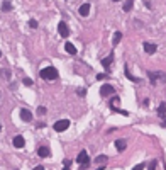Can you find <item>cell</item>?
I'll use <instances>...</instances> for the list:
<instances>
[{"instance_id": "obj_19", "label": "cell", "mask_w": 166, "mask_h": 170, "mask_svg": "<svg viewBox=\"0 0 166 170\" xmlns=\"http://www.w3.org/2000/svg\"><path fill=\"white\" fill-rule=\"evenodd\" d=\"M158 114H159V116H165L166 114V102L159 104V107H158Z\"/></svg>"}, {"instance_id": "obj_36", "label": "cell", "mask_w": 166, "mask_h": 170, "mask_svg": "<svg viewBox=\"0 0 166 170\" xmlns=\"http://www.w3.org/2000/svg\"><path fill=\"white\" fill-rule=\"evenodd\" d=\"M0 56H2V51H0Z\"/></svg>"}, {"instance_id": "obj_10", "label": "cell", "mask_w": 166, "mask_h": 170, "mask_svg": "<svg viewBox=\"0 0 166 170\" xmlns=\"http://www.w3.org/2000/svg\"><path fill=\"white\" fill-rule=\"evenodd\" d=\"M24 145H26V141H24V136L17 134L16 138H14V146H16V148H24Z\"/></svg>"}, {"instance_id": "obj_18", "label": "cell", "mask_w": 166, "mask_h": 170, "mask_svg": "<svg viewBox=\"0 0 166 170\" xmlns=\"http://www.w3.org/2000/svg\"><path fill=\"white\" fill-rule=\"evenodd\" d=\"M132 5H134V0H125V4H124V10H125V12L132 10Z\"/></svg>"}, {"instance_id": "obj_28", "label": "cell", "mask_w": 166, "mask_h": 170, "mask_svg": "<svg viewBox=\"0 0 166 170\" xmlns=\"http://www.w3.org/2000/svg\"><path fill=\"white\" fill-rule=\"evenodd\" d=\"M97 78H99V80H104V78H107V73H99V75H97Z\"/></svg>"}, {"instance_id": "obj_11", "label": "cell", "mask_w": 166, "mask_h": 170, "mask_svg": "<svg viewBox=\"0 0 166 170\" xmlns=\"http://www.w3.org/2000/svg\"><path fill=\"white\" fill-rule=\"evenodd\" d=\"M78 14H80L82 17H87V16H88V14H90V4H83V5L78 9Z\"/></svg>"}, {"instance_id": "obj_16", "label": "cell", "mask_w": 166, "mask_h": 170, "mask_svg": "<svg viewBox=\"0 0 166 170\" xmlns=\"http://www.w3.org/2000/svg\"><path fill=\"white\" fill-rule=\"evenodd\" d=\"M124 73H125V77H127V78H129L130 82H139V78H136L134 75H132V73L129 72V66H127V65L124 66Z\"/></svg>"}, {"instance_id": "obj_30", "label": "cell", "mask_w": 166, "mask_h": 170, "mask_svg": "<svg viewBox=\"0 0 166 170\" xmlns=\"http://www.w3.org/2000/svg\"><path fill=\"white\" fill-rule=\"evenodd\" d=\"M85 94H87V90H85V89H80V90H78V95H80V97H83Z\"/></svg>"}, {"instance_id": "obj_3", "label": "cell", "mask_w": 166, "mask_h": 170, "mask_svg": "<svg viewBox=\"0 0 166 170\" xmlns=\"http://www.w3.org/2000/svg\"><path fill=\"white\" fill-rule=\"evenodd\" d=\"M76 162L80 163V169L82 170H85L87 167L90 165V158H88V153L85 151V150H82L80 153H78V157H76Z\"/></svg>"}, {"instance_id": "obj_14", "label": "cell", "mask_w": 166, "mask_h": 170, "mask_svg": "<svg viewBox=\"0 0 166 170\" xmlns=\"http://www.w3.org/2000/svg\"><path fill=\"white\" fill-rule=\"evenodd\" d=\"M125 146H127V143H125V139H117L115 141V148H117V151H124L125 150Z\"/></svg>"}, {"instance_id": "obj_5", "label": "cell", "mask_w": 166, "mask_h": 170, "mask_svg": "<svg viewBox=\"0 0 166 170\" xmlns=\"http://www.w3.org/2000/svg\"><path fill=\"white\" fill-rule=\"evenodd\" d=\"M54 131H58V133H61V131H66L68 128H70V121L68 119H59V121L54 122Z\"/></svg>"}, {"instance_id": "obj_13", "label": "cell", "mask_w": 166, "mask_h": 170, "mask_svg": "<svg viewBox=\"0 0 166 170\" xmlns=\"http://www.w3.org/2000/svg\"><path fill=\"white\" fill-rule=\"evenodd\" d=\"M37 155H39L41 158L49 157V148H47V146H39V148H37Z\"/></svg>"}, {"instance_id": "obj_12", "label": "cell", "mask_w": 166, "mask_h": 170, "mask_svg": "<svg viewBox=\"0 0 166 170\" xmlns=\"http://www.w3.org/2000/svg\"><path fill=\"white\" fill-rule=\"evenodd\" d=\"M156 49H158L156 44H153V42H144V51H146V53L153 54V53H156Z\"/></svg>"}, {"instance_id": "obj_15", "label": "cell", "mask_w": 166, "mask_h": 170, "mask_svg": "<svg viewBox=\"0 0 166 170\" xmlns=\"http://www.w3.org/2000/svg\"><path fill=\"white\" fill-rule=\"evenodd\" d=\"M64 49H66V53H68V54H71V56H75V54L78 53V51H76V48L73 46L71 42H66V44H64Z\"/></svg>"}, {"instance_id": "obj_27", "label": "cell", "mask_w": 166, "mask_h": 170, "mask_svg": "<svg viewBox=\"0 0 166 170\" xmlns=\"http://www.w3.org/2000/svg\"><path fill=\"white\" fill-rule=\"evenodd\" d=\"M156 165H158V162H156V160H153V162L149 163V170H154V169H156Z\"/></svg>"}, {"instance_id": "obj_7", "label": "cell", "mask_w": 166, "mask_h": 170, "mask_svg": "<svg viewBox=\"0 0 166 170\" xmlns=\"http://www.w3.org/2000/svg\"><path fill=\"white\" fill-rule=\"evenodd\" d=\"M100 94H102V97H109V95H112V94H114V87H112V85H109V84L102 85V89H100Z\"/></svg>"}, {"instance_id": "obj_21", "label": "cell", "mask_w": 166, "mask_h": 170, "mask_svg": "<svg viewBox=\"0 0 166 170\" xmlns=\"http://www.w3.org/2000/svg\"><path fill=\"white\" fill-rule=\"evenodd\" d=\"M95 162H97V163H105V162H107V157H105V155H99V157L95 158Z\"/></svg>"}, {"instance_id": "obj_26", "label": "cell", "mask_w": 166, "mask_h": 170, "mask_svg": "<svg viewBox=\"0 0 166 170\" xmlns=\"http://www.w3.org/2000/svg\"><path fill=\"white\" fill-rule=\"evenodd\" d=\"M37 114H41V116H42V114H46V107H37Z\"/></svg>"}, {"instance_id": "obj_24", "label": "cell", "mask_w": 166, "mask_h": 170, "mask_svg": "<svg viewBox=\"0 0 166 170\" xmlns=\"http://www.w3.org/2000/svg\"><path fill=\"white\" fill-rule=\"evenodd\" d=\"M29 26H31L32 29H36V27H37V21H34V19H31V21H29Z\"/></svg>"}, {"instance_id": "obj_32", "label": "cell", "mask_w": 166, "mask_h": 170, "mask_svg": "<svg viewBox=\"0 0 166 170\" xmlns=\"http://www.w3.org/2000/svg\"><path fill=\"white\" fill-rule=\"evenodd\" d=\"M105 169V167H99V169H97V170H104Z\"/></svg>"}, {"instance_id": "obj_1", "label": "cell", "mask_w": 166, "mask_h": 170, "mask_svg": "<svg viewBox=\"0 0 166 170\" xmlns=\"http://www.w3.org/2000/svg\"><path fill=\"white\" fill-rule=\"evenodd\" d=\"M41 78L42 80H47V82H53V80L58 78V70L54 66H46V68L41 70Z\"/></svg>"}, {"instance_id": "obj_29", "label": "cell", "mask_w": 166, "mask_h": 170, "mask_svg": "<svg viewBox=\"0 0 166 170\" xmlns=\"http://www.w3.org/2000/svg\"><path fill=\"white\" fill-rule=\"evenodd\" d=\"M2 75H4L5 78H9V77H10V73H9V70H2Z\"/></svg>"}, {"instance_id": "obj_8", "label": "cell", "mask_w": 166, "mask_h": 170, "mask_svg": "<svg viewBox=\"0 0 166 170\" xmlns=\"http://www.w3.org/2000/svg\"><path fill=\"white\" fill-rule=\"evenodd\" d=\"M112 61H114V53H110L109 56H107V58H104L102 61H100L105 72H109V70H110V65H112Z\"/></svg>"}, {"instance_id": "obj_6", "label": "cell", "mask_w": 166, "mask_h": 170, "mask_svg": "<svg viewBox=\"0 0 166 170\" xmlns=\"http://www.w3.org/2000/svg\"><path fill=\"white\" fill-rule=\"evenodd\" d=\"M58 32L61 34V37H68V36H70V29H68V26H66V22H64V21H61L59 24H58Z\"/></svg>"}, {"instance_id": "obj_33", "label": "cell", "mask_w": 166, "mask_h": 170, "mask_svg": "<svg viewBox=\"0 0 166 170\" xmlns=\"http://www.w3.org/2000/svg\"><path fill=\"white\" fill-rule=\"evenodd\" d=\"M163 126H166V117H165V122H163Z\"/></svg>"}, {"instance_id": "obj_34", "label": "cell", "mask_w": 166, "mask_h": 170, "mask_svg": "<svg viewBox=\"0 0 166 170\" xmlns=\"http://www.w3.org/2000/svg\"><path fill=\"white\" fill-rule=\"evenodd\" d=\"M114 2H120V0H114Z\"/></svg>"}, {"instance_id": "obj_23", "label": "cell", "mask_w": 166, "mask_h": 170, "mask_svg": "<svg viewBox=\"0 0 166 170\" xmlns=\"http://www.w3.org/2000/svg\"><path fill=\"white\" fill-rule=\"evenodd\" d=\"M22 82H24V85H27V87H31V85L34 84V82H32L31 78H24V80H22Z\"/></svg>"}, {"instance_id": "obj_35", "label": "cell", "mask_w": 166, "mask_h": 170, "mask_svg": "<svg viewBox=\"0 0 166 170\" xmlns=\"http://www.w3.org/2000/svg\"><path fill=\"white\" fill-rule=\"evenodd\" d=\"M0 131H2V126H0Z\"/></svg>"}, {"instance_id": "obj_25", "label": "cell", "mask_w": 166, "mask_h": 170, "mask_svg": "<svg viewBox=\"0 0 166 170\" xmlns=\"http://www.w3.org/2000/svg\"><path fill=\"white\" fill-rule=\"evenodd\" d=\"M144 167H146L144 163H137V165H136V167H134L132 170H144Z\"/></svg>"}, {"instance_id": "obj_22", "label": "cell", "mask_w": 166, "mask_h": 170, "mask_svg": "<svg viewBox=\"0 0 166 170\" xmlns=\"http://www.w3.org/2000/svg\"><path fill=\"white\" fill-rule=\"evenodd\" d=\"M63 163H64V169L63 170H70V167H71V160H63Z\"/></svg>"}, {"instance_id": "obj_2", "label": "cell", "mask_w": 166, "mask_h": 170, "mask_svg": "<svg viewBox=\"0 0 166 170\" xmlns=\"http://www.w3.org/2000/svg\"><path fill=\"white\" fill-rule=\"evenodd\" d=\"M147 77H149V82L153 85L166 84V73L165 72H147Z\"/></svg>"}, {"instance_id": "obj_17", "label": "cell", "mask_w": 166, "mask_h": 170, "mask_svg": "<svg viewBox=\"0 0 166 170\" xmlns=\"http://www.w3.org/2000/svg\"><path fill=\"white\" fill-rule=\"evenodd\" d=\"M2 10H4V12H10L12 10L10 0H4V2H2Z\"/></svg>"}, {"instance_id": "obj_4", "label": "cell", "mask_w": 166, "mask_h": 170, "mask_svg": "<svg viewBox=\"0 0 166 170\" xmlns=\"http://www.w3.org/2000/svg\"><path fill=\"white\" fill-rule=\"evenodd\" d=\"M119 104H120V101H119V97H114L112 101H110V111L112 112H119V114H122V116H129V112L127 111H124V109H119Z\"/></svg>"}, {"instance_id": "obj_20", "label": "cell", "mask_w": 166, "mask_h": 170, "mask_svg": "<svg viewBox=\"0 0 166 170\" xmlns=\"http://www.w3.org/2000/svg\"><path fill=\"white\" fill-rule=\"evenodd\" d=\"M120 39H122V32H119V31H117V32L114 34V44H119V42H120Z\"/></svg>"}, {"instance_id": "obj_9", "label": "cell", "mask_w": 166, "mask_h": 170, "mask_svg": "<svg viewBox=\"0 0 166 170\" xmlns=\"http://www.w3.org/2000/svg\"><path fill=\"white\" fill-rule=\"evenodd\" d=\"M21 119L26 122H31L32 121V114L29 109H21Z\"/></svg>"}, {"instance_id": "obj_31", "label": "cell", "mask_w": 166, "mask_h": 170, "mask_svg": "<svg viewBox=\"0 0 166 170\" xmlns=\"http://www.w3.org/2000/svg\"><path fill=\"white\" fill-rule=\"evenodd\" d=\"M32 170H44V167H42V165H37V167H34Z\"/></svg>"}]
</instances>
